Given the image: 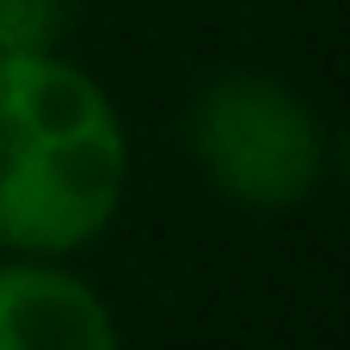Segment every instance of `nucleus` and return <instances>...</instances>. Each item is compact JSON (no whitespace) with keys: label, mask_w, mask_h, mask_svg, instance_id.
Segmentation results:
<instances>
[{"label":"nucleus","mask_w":350,"mask_h":350,"mask_svg":"<svg viewBox=\"0 0 350 350\" xmlns=\"http://www.w3.org/2000/svg\"><path fill=\"white\" fill-rule=\"evenodd\" d=\"M197 154L215 185L252 209H289L314 191L326 142L314 111L258 74H228L197 98Z\"/></svg>","instance_id":"2"},{"label":"nucleus","mask_w":350,"mask_h":350,"mask_svg":"<svg viewBox=\"0 0 350 350\" xmlns=\"http://www.w3.org/2000/svg\"><path fill=\"white\" fill-rule=\"evenodd\" d=\"M129 172L117 105L49 49L0 55V246L55 258L105 234Z\"/></svg>","instance_id":"1"},{"label":"nucleus","mask_w":350,"mask_h":350,"mask_svg":"<svg viewBox=\"0 0 350 350\" xmlns=\"http://www.w3.org/2000/svg\"><path fill=\"white\" fill-rule=\"evenodd\" d=\"M0 350H117V326L80 277L0 265Z\"/></svg>","instance_id":"3"},{"label":"nucleus","mask_w":350,"mask_h":350,"mask_svg":"<svg viewBox=\"0 0 350 350\" xmlns=\"http://www.w3.org/2000/svg\"><path fill=\"white\" fill-rule=\"evenodd\" d=\"M62 31V0H0V55L49 49Z\"/></svg>","instance_id":"4"}]
</instances>
